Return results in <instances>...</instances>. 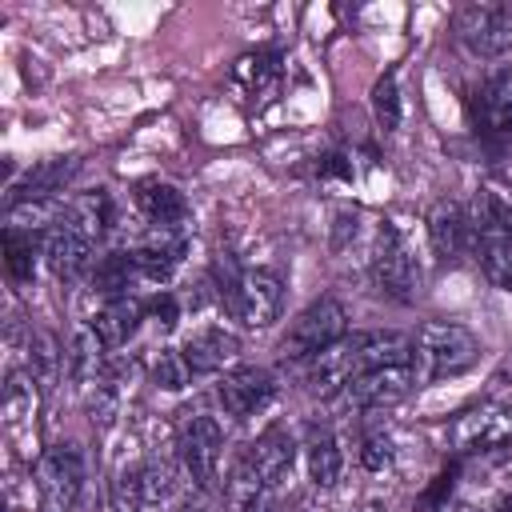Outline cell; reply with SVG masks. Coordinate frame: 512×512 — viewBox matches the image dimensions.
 Wrapping results in <instances>:
<instances>
[{
    "label": "cell",
    "mask_w": 512,
    "mask_h": 512,
    "mask_svg": "<svg viewBox=\"0 0 512 512\" xmlns=\"http://www.w3.org/2000/svg\"><path fill=\"white\" fill-rule=\"evenodd\" d=\"M476 356H480L476 336L452 320H428L412 336V364H416V376L424 384L468 372L476 364Z\"/></svg>",
    "instance_id": "obj_1"
},
{
    "label": "cell",
    "mask_w": 512,
    "mask_h": 512,
    "mask_svg": "<svg viewBox=\"0 0 512 512\" xmlns=\"http://www.w3.org/2000/svg\"><path fill=\"white\" fill-rule=\"evenodd\" d=\"M220 292H224L228 308L236 312V320L248 324V328H268L284 312V280L276 272H268V268L232 272Z\"/></svg>",
    "instance_id": "obj_2"
},
{
    "label": "cell",
    "mask_w": 512,
    "mask_h": 512,
    "mask_svg": "<svg viewBox=\"0 0 512 512\" xmlns=\"http://www.w3.org/2000/svg\"><path fill=\"white\" fill-rule=\"evenodd\" d=\"M344 336H348V312H344V304L336 296H320V300H312L292 320L280 352L288 360H312V356H320L324 348H332Z\"/></svg>",
    "instance_id": "obj_3"
},
{
    "label": "cell",
    "mask_w": 512,
    "mask_h": 512,
    "mask_svg": "<svg viewBox=\"0 0 512 512\" xmlns=\"http://www.w3.org/2000/svg\"><path fill=\"white\" fill-rule=\"evenodd\" d=\"M84 488V460L72 444H52L36 456L40 512H72Z\"/></svg>",
    "instance_id": "obj_4"
},
{
    "label": "cell",
    "mask_w": 512,
    "mask_h": 512,
    "mask_svg": "<svg viewBox=\"0 0 512 512\" xmlns=\"http://www.w3.org/2000/svg\"><path fill=\"white\" fill-rule=\"evenodd\" d=\"M452 32L480 60L504 56L512 48V8L508 4H488V0L464 4L452 16Z\"/></svg>",
    "instance_id": "obj_5"
},
{
    "label": "cell",
    "mask_w": 512,
    "mask_h": 512,
    "mask_svg": "<svg viewBox=\"0 0 512 512\" xmlns=\"http://www.w3.org/2000/svg\"><path fill=\"white\" fill-rule=\"evenodd\" d=\"M180 464H184V476L188 484L212 492L216 480H220V452H224V428L216 416H188L180 424Z\"/></svg>",
    "instance_id": "obj_6"
},
{
    "label": "cell",
    "mask_w": 512,
    "mask_h": 512,
    "mask_svg": "<svg viewBox=\"0 0 512 512\" xmlns=\"http://www.w3.org/2000/svg\"><path fill=\"white\" fill-rule=\"evenodd\" d=\"M372 280L392 300H412L416 288H420V264L408 252L404 236L396 228H388V224L380 228L376 248H372Z\"/></svg>",
    "instance_id": "obj_7"
},
{
    "label": "cell",
    "mask_w": 512,
    "mask_h": 512,
    "mask_svg": "<svg viewBox=\"0 0 512 512\" xmlns=\"http://www.w3.org/2000/svg\"><path fill=\"white\" fill-rule=\"evenodd\" d=\"M448 440L456 452H492V448H504L512 444V408L508 404H496V400H484L468 412H460L448 428Z\"/></svg>",
    "instance_id": "obj_8"
},
{
    "label": "cell",
    "mask_w": 512,
    "mask_h": 512,
    "mask_svg": "<svg viewBox=\"0 0 512 512\" xmlns=\"http://www.w3.org/2000/svg\"><path fill=\"white\" fill-rule=\"evenodd\" d=\"M416 364H388V368H372V372H364V376H356L344 392H340V400L348 404V408H356V412H376V408H392V404H400L412 388H416Z\"/></svg>",
    "instance_id": "obj_9"
},
{
    "label": "cell",
    "mask_w": 512,
    "mask_h": 512,
    "mask_svg": "<svg viewBox=\"0 0 512 512\" xmlns=\"http://www.w3.org/2000/svg\"><path fill=\"white\" fill-rule=\"evenodd\" d=\"M356 376H364V348H360V332L336 340L332 348H324L320 356L308 360V388L316 396H340Z\"/></svg>",
    "instance_id": "obj_10"
},
{
    "label": "cell",
    "mask_w": 512,
    "mask_h": 512,
    "mask_svg": "<svg viewBox=\"0 0 512 512\" xmlns=\"http://www.w3.org/2000/svg\"><path fill=\"white\" fill-rule=\"evenodd\" d=\"M216 400L232 420H252L276 400V380L264 368H236L216 384Z\"/></svg>",
    "instance_id": "obj_11"
},
{
    "label": "cell",
    "mask_w": 512,
    "mask_h": 512,
    "mask_svg": "<svg viewBox=\"0 0 512 512\" xmlns=\"http://www.w3.org/2000/svg\"><path fill=\"white\" fill-rule=\"evenodd\" d=\"M180 356H184L192 376H212V372H224L240 356V336L220 328V324H204V328L184 336Z\"/></svg>",
    "instance_id": "obj_12"
},
{
    "label": "cell",
    "mask_w": 512,
    "mask_h": 512,
    "mask_svg": "<svg viewBox=\"0 0 512 512\" xmlns=\"http://www.w3.org/2000/svg\"><path fill=\"white\" fill-rule=\"evenodd\" d=\"M44 264L56 280H76L92 268V236H84L76 224H56L44 236Z\"/></svg>",
    "instance_id": "obj_13"
},
{
    "label": "cell",
    "mask_w": 512,
    "mask_h": 512,
    "mask_svg": "<svg viewBox=\"0 0 512 512\" xmlns=\"http://www.w3.org/2000/svg\"><path fill=\"white\" fill-rule=\"evenodd\" d=\"M244 460H248V468L264 480V488H276L288 472H292V460H296V440L288 436V428H280V424H272V428H264L252 444H248V452H244Z\"/></svg>",
    "instance_id": "obj_14"
},
{
    "label": "cell",
    "mask_w": 512,
    "mask_h": 512,
    "mask_svg": "<svg viewBox=\"0 0 512 512\" xmlns=\"http://www.w3.org/2000/svg\"><path fill=\"white\" fill-rule=\"evenodd\" d=\"M184 252H188V244H184V232H180V228H156V224H152V232L136 244L132 260H136V272H140V276H148V280H168V276L180 268Z\"/></svg>",
    "instance_id": "obj_15"
},
{
    "label": "cell",
    "mask_w": 512,
    "mask_h": 512,
    "mask_svg": "<svg viewBox=\"0 0 512 512\" xmlns=\"http://www.w3.org/2000/svg\"><path fill=\"white\" fill-rule=\"evenodd\" d=\"M428 240H432V252L440 260H456L460 252L472 248V224H468V212L456 204V200H440L432 212H428Z\"/></svg>",
    "instance_id": "obj_16"
},
{
    "label": "cell",
    "mask_w": 512,
    "mask_h": 512,
    "mask_svg": "<svg viewBox=\"0 0 512 512\" xmlns=\"http://www.w3.org/2000/svg\"><path fill=\"white\" fill-rule=\"evenodd\" d=\"M136 208L148 216V224H156V228H180L184 220H188V200H184V192L176 188V184H168V180H140L136 184Z\"/></svg>",
    "instance_id": "obj_17"
},
{
    "label": "cell",
    "mask_w": 512,
    "mask_h": 512,
    "mask_svg": "<svg viewBox=\"0 0 512 512\" xmlns=\"http://www.w3.org/2000/svg\"><path fill=\"white\" fill-rule=\"evenodd\" d=\"M476 124L484 136H512V72H496L484 80L476 96Z\"/></svg>",
    "instance_id": "obj_18"
},
{
    "label": "cell",
    "mask_w": 512,
    "mask_h": 512,
    "mask_svg": "<svg viewBox=\"0 0 512 512\" xmlns=\"http://www.w3.org/2000/svg\"><path fill=\"white\" fill-rule=\"evenodd\" d=\"M76 168H80L76 156H52V160H40V164L28 168L24 180L16 184V200H56V192H64V184L72 180Z\"/></svg>",
    "instance_id": "obj_19"
},
{
    "label": "cell",
    "mask_w": 512,
    "mask_h": 512,
    "mask_svg": "<svg viewBox=\"0 0 512 512\" xmlns=\"http://www.w3.org/2000/svg\"><path fill=\"white\" fill-rule=\"evenodd\" d=\"M104 352H108V344L100 340V332L92 324L88 328H76V336H72V344L64 352L68 376L76 384H100V376H104Z\"/></svg>",
    "instance_id": "obj_20"
},
{
    "label": "cell",
    "mask_w": 512,
    "mask_h": 512,
    "mask_svg": "<svg viewBox=\"0 0 512 512\" xmlns=\"http://www.w3.org/2000/svg\"><path fill=\"white\" fill-rule=\"evenodd\" d=\"M144 316H148V312H144V300H136V296H116V300H104V308L96 312L92 328L100 332V340H104L108 348H116V344H124V340L140 328Z\"/></svg>",
    "instance_id": "obj_21"
},
{
    "label": "cell",
    "mask_w": 512,
    "mask_h": 512,
    "mask_svg": "<svg viewBox=\"0 0 512 512\" xmlns=\"http://www.w3.org/2000/svg\"><path fill=\"white\" fill-rule=\"evenodd\" d=\"M68 208H60L56 200H12L8 204V228L4 232H24V236H36V232H52L56 224H64Z\"/></svg>",
    "instance_id": "obj_22"
},
{
    "label": "cell",
    "mask_w": 512,
    "mask_h": 512,
    "mask_svg": "<svg viewBox=\"0 0 512 512\" xmlns=\"http://www.w3.org/2000/svg\"><path fill=\"white\" fill-rule=\"evenodd\" d=\"M304 464H308V480L316 488H336L344 476V452L336 444L332 432H316L304 448Z\"/></svg>",
    "instance_id": "obj_23"
},
{
    "label": "cell",
    "mask_w": 512,
    "mask_h": 512,
    "mask_svg": "<svg viewBox=\"0 0 512 512\" xmlns=\"http://www.w3.org/2000/svg\"><path fill=\"white\" fill-rule=\"evenodd\" d=\"M68 224H76L84 236H104L108 224H112V196L108 192H80L72 204H68Z\"/></svg>",
    "instance_id": "obj_24"
},
{
    "label": "cell",
    "mask_w": 512,
    "mask_h": 512,
    "mask_svg": "<svg viewBox=\"0 0 512 512\" xmlns=\"http://www.w3.org/2000/svg\"><path fill=\"white\" fill-rule=\"evenodd\" d=\"M32 416H36V376L12 372L4 384V420L8 428H32Z\"/></svg>",
    "instance_id": "obj_25"
},
{
    "label": "cell",
    "mask_w": 512,
    "mask_h": 512,
    "mask_svg": "<svg viewBox=\"0 0 512 512\" xmlns=\"http://www.w3.org/2000/svg\"><path fill=\"white\" fill-rule=\"evenodd\" d=\"M132 276H140L132 252H112V256H104V260L96 264L92 284H96L108 300H116V296H128V280H132Z\"/></svg>",
    "instance_id": "obj_26"
},
{
    "label": "cell",
    "mask_w": 512,
    "mask_h": 512,
    "mask_svg": "<svg viewBox=\"0 0 512 512\" xmlns=\"http://www.w3.org/2000/svg\"><path fill=\"white\" fill-rule=\"evenodd\" d=\"M280 76V64L272 52H248L236 60V80L248 88V92H264L268 84H276Z\"/></svg>",
    "instance_id": "obj_27"
},
{
    "label": "cell",
    "mask_w": 512,
    "mask_h": 512,
    "mask_svg": "<svg viewBox=\"0 0 512 512\" xmlns=\"http://www.w3.org/2000/svg\"><path fill=\"white\" fill-rule=\"evenodd\" d=\"M372 112H376V124L384 132H396L400 128V92H396V76L392 72L384 80H376V88H372Z\"/></svg>",
    "instance_id": "obj_28"
},
{
    "label": "cell",
    "mask_w": 512,
    "mask_h": 512,
    "mask_svg": "<svg viewBox=\"0 0 512 512\" xmlns=\"http://www.w3.org/2000/svg\"><path fill=\"white\" fill-rule=\"evenodd\" d=\"M112 512H148L144 488H140V468H124L120 480L112 484Z\"/></svg>",
    "instance_id": "obj_29"
},
{
    "label": "cell",
    "mask_w": 512,
    "mask_h": 512,
    "mask_svg": "<svg viewBox=\"0 0 512 512\" xmlns=\"http://www.w3.org/2000/svg\"><path fill=\"white\" fill-rule=\"evenodd\" d=\"M4 248H8V276L12 280H32V236L4 232Z\"/></svg>",
    "instance_id": "obj_30"
},
{
    "label": "cell",
    "mask_w": 512,
    "mask_h": 512,
    "mask_svg": "<svg viewBox=\"0 0 512 512\" xmlns=\"http://www.w3.org/2000/svg\"><path fill=\"white\" fill-rule=\"evenodd\" d=\"M192 380V372H188V364H184V356L180 352H160V360H156V384L160 388H168V392H180L184 384Z\"/></svg>",
    "instance_id": "obj_31"
},
{
    "label": "cell",
    "mask_w": 512,
    "mask_h": 512,
    "mask_svg": "<svg viewBox=\"0 0 512 512\" xmlns=\"http://www.w3.org/2000/svg\"><path fill=\"white\" fill-rule=\"evenodd\" d=\"M360 464L368 472H384L392 464V440L384 432H368L364 436V448H360Z\"/></svg>",
    "instance_id": "obj_32"
},
{
    "label": "cell",
    "mask_w": 512,
    "mask_h": 512,
    "mask_svg": "<svg viewBox=\"0 0 512 512\" xmlns=\"http://www.w3.org/2000/svg\"><path fill=\"white\" fill-rule=\"evenodd\" d=\"M144 312H148V316H156V324H160V328H172V324H176V300H172L168 292L152 296V300L144 304Z\"/></svg>",
    "instance_id": "obj_33"
},
{
    "label": "cell",
    "mask_w": 512,
    "mask_h": 512,
    "mask_svg": "<svg viewBox=\"0 0 512 512\" xmlns=\"http://www.w3.org/2000/svg\"><path fill=\"white\" fill-rule=\"evenodd\" d=\"M496 512H512V496H504V500L496 504Z\"/></svg>",
    "instance_id": "obj_34"
},
{
    "label": "cell",
    "mask_w": 512,
    "mask_h": 512,
    "mask_svg": "<svg viewBox=\"0 0 512 512\" xmlns=\"http://www.w3.org/2000/svg\"><path fill=\"white\" fill-rule=\"evenodd\" d=\"M508 232H512V208H508Z\"/></svg>",
    "instance_id": "obj_35"
},
{
    "label": "cell",
    "mask_w": 512,
    "mask_h": 512,
    "mask_svg": "<svg viewBox=\"0 0 512 512\" xmlns=\"http://www.w3.org/2000/svg\"><path fill=\"white\" fill-rule=\"evenodd\" d=\"M180 512H196V508H180Z\"/></svg>",
    "instance_id": "obj_36"
}]
</instances>
